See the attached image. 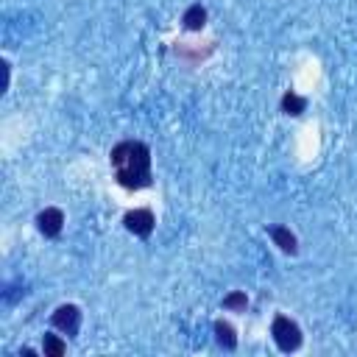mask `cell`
Returning <instances> with one entry per match:
<instances>
[{
	"instance_id": "obj_1",
	"label": "cell",
	"mask_w": 357,
	"mask_h": 357,
	"mask_svg": "<svg viewBox=\"0 0 357 357\" xmlns=\"http://www.w3.org/2000/svg\"><path fill=\"white\" fill-rule=\"evenodd\" d=\"M109 162L114 167V178L126 190H142L151 187L153 173H151V148L139 139H126L117 142L109 153Z\"/></svg>"
},
{
	"instance_id": "obj_2",
	"label": "cell",
	"mask_w": 357,
	"mask_h": 357,
	"mask_svg": "<svg viewBox=\"0 0 357 357\" xmlns=\"http://www.w3.org/2000/svg\"><path fill=\"white\" fill-rule=\"evenodd\" d=\"M271 335H273V343L282 349V351H296L301 346V329L296 321H290L287 315H276L273 324H271Z\"/></svg>"
},
{
	"instance_id": "obj_3",
	"label": "cell",
	"mask_w": 357,
	"mask_h": 357,
	"mask_svg": "<svg viewBox=\"0 0 357 357\" xmlns=\"http://www.w3.org/2000/svg\"><path fill=\"white\" fill-rule=\"evenodd\" d=\"M123 223H126V229H128L131 234H137V237H148V234L153 231V226H156V218H153V212H151L148 206H139V209L126 212Z\"/></svg>"
},
{
	"instance_id": "obj_4",
	"label": "cell",
	"mask_w": 357,
	"mask_h": 357,
	"mask_svg": "<svg viewBox=\"0 0 357 357\" xmlns=\"http://www.w3.org/2000/svg\"><path fill=\"white\" fill-rule=\"evenodd\" d=\"M50 324H53L56 329H61L67 337H73V335H78V326H81V310H78L75 304H61V307L50 315Z\"/></svg>"
},
{
	"instance_id": "obj_5",
	"label": "cell",
	"mask_w": 357,
	"mask_h": 357,
	"mask_svg": "<svg viewBox=\"0 0 357 357\" xmlns=\"http://www.w3.org/2000/svg\"><path fill=\"white\" fill-rule=\"evenodd\" d=\"M64 226V212L59 206H45L39 215H36V229L45 234V237H56Z\"/></svg>"
},
{
	"instance_id": "obj_6",
	"label": "cell",
	"mask_w": 357,
	"mask_h": 357,
	"mask_svg": "<svg viewBox=\"0 0 357 357\" xmlns=\"http://www.w3.org/2000/svg\"><path fill=\"white\" fill-rule=\"evenodd\" d=\"M268 234L273 237V243L284 251V254H296L298 251V243H296V234L287 229V226H268Z\"/></svg>"
},
{
	"instance_id": "obj_7",
	"label": "cell",
	"mask_w": 357,
	"mask_h": 357,
	"mask_svg": "<svg viewBox=\"0 0 357 357\" xmlns=\"http://www.w3.org/2000/svg\"><path fill=\"white\" fill-rule=\"evenodd\" d=\"M212 329H215L218 346H223L226 351H234V349H237V335H234V326H231L229 321H215Z\"/></svg>"
},
{
	"instance_id": "obj_8",
	"label": "cell",
	"mask_w": 357,
	"mask_h": 357,
	"mask_svg": "<svg viewBox=\"0 0 357 357\" xmlns=\"http://www.w3.org/2000/svg\"><path fill=\"white\" fill-rule=\"evenodd\" d=\"M181 22H184V28H187V31H201V28L206 25V8H204L201 3H195V6H190V8L184 11V17H181Z\"/></svg>"
},
{
	"instance_id": "obj_9",
	"label": "cell",
	"mask_w": 357,
	"mask_h": 357,
	"mask_svg": "<svg viewBox=\"0 0 357 357\" xmlns=\"http://www.w3.org/2000/svg\"><path fill=\"white\" fill-rule=\"evenodd\" d=\"M304 109H307V100H304L301 95H296V92H284V95H282V112H284V114L298 117Z\"/></svg>"
},
{
	"instance_id": "obj_10",
	"label": "cell",
	"mask_w": 357,
	"mask_h": 357,
	"mask_svg": "<svg viewBox=\"0 0 357 357\" xmlns=\"http://www.w3.org/2000/svg\"><path fill=\"white\" fill-rule=\"evenodd\" d=\"M42 349H45V357H61V354L67 351V343H64L59 335L45 332V335H42Z\"/></svg>"
},
{
	"instance_id": "obj_11",
	"label": "cell",
	"mask_w": 357,
	"mask_h": 357,
	"mask_svg": "<svg viewBox=\"0 0 357 357\" xmlns=\"http://www.w3.org/2000/svg\"><path fill=\"white\" fill-rule=\"evenodd\" d=\"M245 307H248V296H245L243 290H234V293H229V296L223 298V310H234V312H245Z\"/></svg>"
}]
</instances>
